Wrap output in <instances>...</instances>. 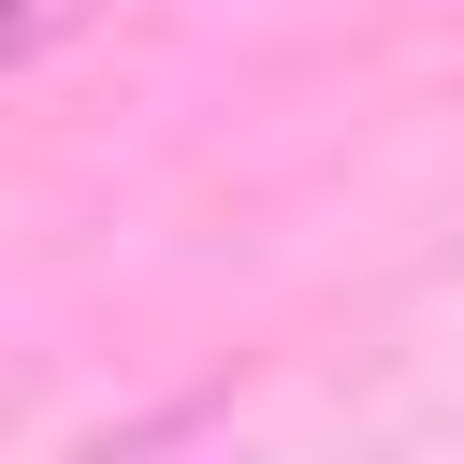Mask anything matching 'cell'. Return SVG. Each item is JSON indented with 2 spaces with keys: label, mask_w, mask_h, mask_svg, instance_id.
Segmentation results:
<instances>
[{
  "label": "cell",
  "mask_w": 464,
  "mask_h": 464,
  "mask_svg": "<svg viewBox=\"0 0 464 464\" xmlns=\"http://www.w3.org/2000/svg\"><path fill=\"white\" fill-rule=\"evenodd\" d=\"M72 14H87V0H0V87H14L44 44H72Z\"/></svg>",
  "instance_id": "obj_1"
}]
</instances>
